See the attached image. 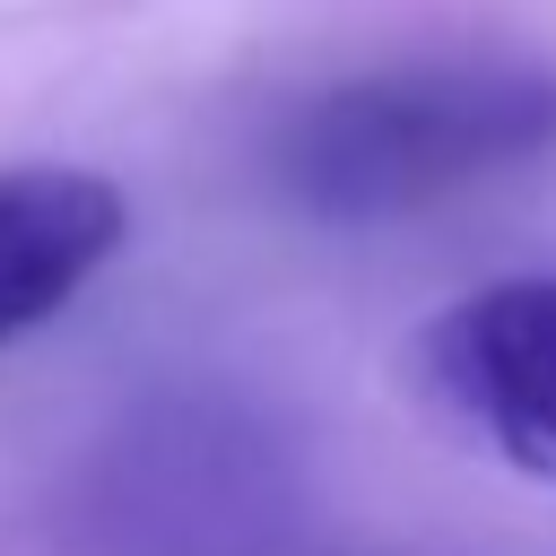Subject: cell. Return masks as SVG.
<instances>
[{
	"instance_id": "cell-1",
	"label": "cell",
	"mask_w": 556,
	"mask_h": 556,
	"mask_svg": "<svg viewBox=\"0 0 556 556\" xmlns=\"http://www.w3.org/2000/svg\"><path fill=\"white\" fill-rule=\"evenodd\" d=\"M556 148V70L400 61L313 96L278 139V191L313 217H408Z\"/></svg>"
},
{
	"instance_id": "cell-2",
	"label": "cell",
	"mask_w": 556,
	"mask_h": 556,
	"mask_svg": "<svg viewBox=\"0 0 556 556\" xmlns=\"http://www.w3.org/2000/svg\"><path fill=\"white\" fill-rule=\"evenodd\" d=\"M295 452L269 408L191 391L130 408L70 495V556H287Z\"/></svg>"
},
{
	"instance_id": "cell-3",
	"label": "cell",
	"mask_w": 556,
	"mask_h": 556,
	"mask_svg": "<svg viewBox=\"0 0 556 556\" xmlns=\"http://www.w3.org/2000/svg\"><path fill=\"white\" fill-rule=\"evenodd\" d=\"M417 391L495 460L556 486V278H513L443 304L417 339Z\"/></svg>"
},
{
	"instance_id": "cell-4",
	"label": "cell",
	"mask_w": 556,
	"mask_h": 556,
	"mask_svg": "<svg viewBox=\"0 0 556 556\" xmlns=\"http://www.w3.org/2000/svg\"><path fill=\"white\" fill-rule=\"evenodd\" d=\"M130 208L87 165H9L0 174V339L52 321L122 243Z\"/></svg>"
}]
</instances>
